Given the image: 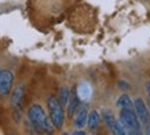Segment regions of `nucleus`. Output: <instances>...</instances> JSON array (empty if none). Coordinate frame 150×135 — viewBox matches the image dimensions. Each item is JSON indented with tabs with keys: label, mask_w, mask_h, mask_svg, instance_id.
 Here are the masks:
<instances>
[{
	"label": "nucleus",
	"mask_w": 150,
	"mask_h": 135,
	"mask_svg": "<svg viewBox=\"0 0 150 135\" xmlns=\"http://www.w3.org/2000/svg\"><path fill=\"white\" fill-rule=\"evenodd\" d=\"M28 122L30 123V126L37 132L51 134L55 130L54 124L50 120V116H47L43 106L39 104H33L30 108L28 109Z\"/></svg>",
	"instance_id": "obj_1"
},
{
	"label": "nucleus",
	"mask_w": 150,
	"mask_h": 135,
	"mask_svg": "<svg viewBox=\"0 0 150 135\" xmlns=\"http://www.w3.org/2000/svg\"><path fill=\"white\" fill-rule=\"evenodd\" d=\"M118 120L127 134H141L142 132V123L139 122L137 113L132 108L121 109Z\"/></svg>",
	"instance_id": "obj_2"
},
{
	"label": "nucleus",
	"mask_w": 150,
	"mask_h": 135,
	"mask_svg": "<svg viewBox=\"0 0 150 135\" xmlns=\"http://www.w3.org/2000/svg\"><path fill=\"white\" fill-rule=\"evenodd\" d=\"M47 106H48V113H50V120L54 124V127L57 130L62 128L65 122V112L64 106L61 105V102L58 101L57 97L50 95L47 98Z\"/></svg>",
	"instance_id": "obj_3"
},
{
	"label": "nucleus",
	"mask_w": 150,
	"mask_h": 135,
	"mask_svg": "<svg viewBox=\"0 0 150 135\" xmlns=\"http://www.w3.org/2000/svg\"><path fill=\"white\" fill-rule=\"evenodd\" d=\"M23 95H25V84L19 83L17 87L14 88L13 95H11V106H13L14 119L15 122H21V116H22V102H23Z\"/></svg>",
	"instance_id": "obj_4"
},
{
	"label": "nucleus",
	"mask_w": 150,
	"mask_h": 135,
	"mask_svg": "<svg viewBox=\"0 0 150 135\" xmlns=\"http://www.w3.org/2000/svg\"><path fill=\"white\" fill-rule=\"evenodd\" d=\"M102 119L105 120V124L106 127L110 130L112 134H118V135H125V130L123 128L120 120H117L114 117V113L110 110V109H103L102 110Z\"/></svg>",
	"instance_id": "obj_5"
},
{
	"label": "nucleus",
	"mask_w": 150,
	"mask_h": 135,
	"mask_svg": "<svg viewBox=\"0 0 150 135\" xmlns=\"http://www.w3.org/2000/svg\"><path fill=\"white\" fill-rule=\"evenodd\" d=\"M132 109L135 110L139 122L142 123V126H149L150 122V112L149 108L146 105L145 99L142 97H137L135 99H132Z\"/></svg>",
	"instance_id": "obj_6"
},
{
	"label": "nucleus",
	"mask_w": 150,
	"mask_h": 135,
	"mask_svg": "<svg viewBox=\"0 0 150 135\" xmlns=\"http://www.w3.org/2000/svg\"><path fill=\"white\" fill-rule=\"evenodd\" d=\"M14 84V73L8 69L0 70V98H4L10 94Z\"/></svg>",
	"instance_id": "obj_7"
},
{
	"label": "nucleus",
	"mask_w": 150,
	"mask_h": 135,
	"mask_svg": "<svg viewBox=\"0 0 150 135\" xmlns=\"http://www.w3.org/2000/svg\"><path fill=\"white\" fill-rule=\"evenodd\" d=\"M87 117H88V109L86 105H80L73 116V126L77 130H83L87 126Z\"/></svg>",
	"instance_id": "obj_8"
},
{
	"label": "nucleus",
	"mask_w": 150,
	"mask_h": 135,
	"mask_svg": "<svg viewBox=\"0 0 150 135\" xmlns=\"http://www.w3.org/2000/svg\"><path fill=\"white\" fill-rule=\"evenodd\" d=\"M76 94H77L80 102H88L91 99L92 95V87L88 81H83L77 86V90H76Z\"/></svg>",
	"instance_id": "obj_9"
},
{
	"label": "nucleus",
	"mask_w": 150,
	"mask_h": 135,
	"mask_svg": "<svg viewBox=\"0 0 150 135\" xmlns=\"http://www.w3.org/2000/svg\"><path fill=\"white\" fill-rule=\"evenodd\" d=\"M99 124H100V114L98 110H91L88 112V117H87V127L90 131H96L99 128Z\"/></svg>",
	"instance_id": "obj_10"
},
{
	"label": "nucleus",
	"mask_w": 150,
	"mask_h": 135,
	"mask_svg": "<svg viewBox=\"0 0 150 135\" xmlns=\"http://www.w3.org/2000/svg\"><path fill=\"white\" fill-rule=\"evenodd\" d=\"M66 106H68V117L72 119V117L74 116L76 110H77V108L80 106V99H79L76 92H72V94H70V98H69Z\"/></svg>",
	"instance_id": "obj_11"
},
{
	"label": "nucleus",
	"mask_w": 150,
	"mask_h": 135,
	"mask_svg": "<svg viewBox=\"0 0 150 135\" xmlns=\"http://www.w3.org/2000/svg\"><path fill=\"white\" fill-rule=\"evenodd\" d=\"M70 94H72V91H70V88H69V87L64 86V87H61V88H59L58 101L61 102V105H62V106H66L69 98H70Z\"/></svg>",
	"instance_id": "obj_12"
},
{
	"label": "nucleus",
	"mask_w": 150,
	"mask_h": 135,
	"mask_svg": "<svg viewBox=\"0 0 150 135\" xmlns=\"http://www.w3.org/2000/svg\"><path fill=\"white\" fill-rule=\"evenodd\" d=\"M116 105H117V108H120V109L132 108V99H131V97H129L128 94H123V95H120V97H118Z\"/></svg>",
	"instance_id": "obj_13"
},
{
	"label": "nucleus",
	"mask_w": 150,
	"mask_h": 135,
	"mask_svg": "<svg viewBox=\"0 0 150 135\" xmlns=\"http://www.w3.org/2000/svg\"><path fill=\"white\" fill-rule=\"evenodd\" d=\"M118 87H120V88H123V90H124V88H127V90H128V88H129V84H128V83H125V81H120V86H118Z\"/></svg>",
	"instance_id": "obj_14"
},
{
	"label": "nucleus",
	"mask_w": 150,
	"mask_h": 135,
	"mask_svg": "<svg viewBox=\"0 0 150 135\" xmlns=\"http://www.w3.org/2000/svg\"><path fill=\"white\" fill-rule=\"evenodd\" d=\"M72 134H74V135H84V134H86V131H83V130H76V131H73Z\"/></svg>",
	"instance_id": "obj_15"
},
{
	"label": "nucleus",
	"mask_w": 150,
	"mask_h": 135,
	"mask_svg": "<svg viewBox=\"0 0 150 135\" xmlns=\"http://www.w3.org/2000/svg\"><path fill=\"white\" fill-rule=\"evenodd\" d=\"M146 92H147V95H149V98H150V81L146 83Z\"/></svg>",
	"instance_id": "obj_16"
},
{
	"label": "nucleus",
	"mask_w": 150,
	"mask_h": 135,
	"mask_svg": "<svg viewBox=\"0 0 150 135\" xmlns=\"http://www.w3.org/2000/svg\"><path fill=\"white\" fill-rule=\"evenodd\" d=\"M149 128H150V127H149ZM147 132H149V134H150V130H147Z\"/></svg>",
	"instance_id": "obj_17"
}]
</instances>
